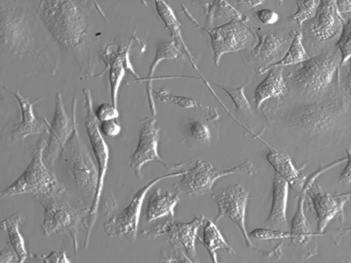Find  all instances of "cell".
I'll return each mask as SVG.
<instances>
[{
  "label": "cell",
  "mask_w": 351,
  "mask_h": 263,
  "mask_svg": "<svg viewBox=\"0 0 351 263\" xmlns=\"http://www.w3.org/2000/svg\"><path fill=\"white\" fill-rule=\"evenodd\" d=\"M202 228L203 237L201 238L197 236V239L207 250L212 263H219L215 252L219 249H223L228 253H234V249L226 242L215 223L208 218H206Z\"/></svg>",
  "instance_id": "cell-27"
},
{
  "label": "cell",
  "mask_w": 351,
  "mask_h": 263,
  "mask_svg": "<svg viewBox=\"0 0 351 263\" xmlns=\"http://www.w3.org/2000/svg\"><path fill=\"white\" fill-rule=\"evenodd\" d=\"M213 84L222 89L229 96L235 106V110L244 114H252V111L250 103L244 93V88L247 84V81L238 88H228L223 85Z\"/></svg>",
  "instance_id": "cell-33"
},
{
  "label": "cell",
  "mask_w": 351,
  "mask_h": 263,
  "mask_svg": "<svg viewBox=\"0 0 351 263\" xmlns=\"http://www.w3.org/2000/svg\"><path fill=\"white\" fill-rule=\"evenodd\" d=\"M186 132L193 138L209 144L211 141L210 131L205 123L199 118H191L185 123Z\"/></svg>",
  "instance_id": "cell-34"
},
{
  "label": "cell",
  "mask_w": 351,
  "mask_h": 263,
  "mask_svg": "<svg viewBox=\"0 0 351 263\" xmlns=\"http://www.w3.org/2000/svg\"><path fill=\"white\" fill-rule=\"evenodd\" d=\"M182 10L189 19L206 32L210 36L214 62L217 66L224 54L247 49L255 42L254 36L246 23L230 20L223 25L206 28L199 25L184 7H182Z\"/></svg>",
  "instance_id": "cell-9"
},
{
  "label": "cell",
  "mask_w": 351,
  "mask_h": 263,
  "mask_svg": "<svg viewBox=\"0 0 351 263\" xmlns=\"http://www.w3.org/2000/svg\"><path fill=\"white\" fill-rule=\"evenodd\" d=\"M77 100L74 97L71 114L74 118V129L67 142L68 171L82 196L92 201L98 179L97 167L94 164L79 134L76 120Z\"/></svg>",
  "instance_id": "cell-6"
},
{
  "label": "cell",
  "mask_w": 351,
  "mask_h": 263,
  "mask_svg": "<svg viewBox=\"0 0 351 263\" xmlns=\"http://www.w3.org/2000/svg\"><path fill=\"white\" fill-rule=\"evenodd\" d=\"M295 30L271 32L264 34L261 29L256 31L258 41L252 49L255 58L263 62L266 67L280 61L287 52Z\"/></svg>",
  "instance_id": "cell-18"
},
{
  "label": "cell",
  "mask_w": 351,
  "mask_h": 263,
  "mask_svg": "<svg viewBox=\"0 0 351 263\" xmlns=\"http://www.w3.org/2000/svg\"><path fill=\"white\" fill-rule=\"evenodd\" d=\"M140 129L137 146L131 155L130 166L136 178H143L142 167L152 161H157L169 170H182V167L193 159L178 163H171L162 159L158 154V144L160 128L153 117H146L138 122Z\"/></svg>",
  "instance_id": "cell-13"
},
{
  "label": "cell",
  "mask_w": 351,
  "mask_h": 263,
  "mask_svg": "<svg viewBox=\"0 0 351 263\" xmlns=\"http://www.w3.org/2000/svg\"><path fill=\"white\" fill-rule=\"evenodd\" d=\"M154 3L156 12L165 27L169 32L172 40L180 48L182 47L183 49L185 54L192 62L191 58L193 55L184 40L180 29V23L173 9L163 1H155Z\"/></svg>",
  "instance_id": "cell-28"
},
{
  "label": "cell",
  "mask_w": 351,
  "mask_h": 263,
  "mask_svg": "<svg viewBox=\"0 0 351 263\" xmlns=\"http://www.w3.org/2000/svg\"><path fill=\"white\" fill-rule=\"evenodd\" d=\"M309 58L302 44V32L295 30L291 44L284 57L278 62L268 66L258 67L256 72L259 74H263L272 67L297 65L308 60Z\"/></svg>",
  "instance_id": "cell-30"
},
{
  "label": "cell",
  "mask_w": 351,
  "mask_h": 263,
  "mask_svg": "<svg viewBox=\"0 0 351 263\" xmlns=\"http://www.w3.org/2000/svg\"><path fill=\"white\" fill-rule=\"evenodd\" d=\"M131 40L124 48H119L115 53H109L107 51L104 55L106 68H109V84L110 88L111 103L117 108V97L120 85L127 70L136 78L133 80L139 79L140 77L133 68L130 60V48Z\"/></svg>",
  "instance_id": "cell-21"
},
{
  "label": "cell",
  "mask_w": 351,
  "mask_h": 263,
  "mask_svg": "<svg viewBox=\"0 0 351 263\" xmlns=\"http://www.w3.org/2000/svg\"><path fill=\"white\" fill-rule=\"evenodd\" d=\"M289 184L276 172L272 178V201L266 222L272 227H287L286 210L288 199Z\"/></svg>",
  "instance_id": "cell-24"
},
{
  "label": "cell",
  "mask_w": 351,
  "mask_h": 263,
  "mask_svg": "<svg viewBox=\"0 0 351 263\" xmlns=\"http://www.w3.org/2000/svg\"><path fill=\"white\" fill-rule=\"evenodd\" d=\"M40 205L43 208L42 234L48 236L54 233L68 232L77 253L78 226L88 214L90 208H79L64 200H53L48 203L40 202Z\"/></svg>",
  "instance_id": "cell-10"
},
{
  "label": "cell",
  "mask_w": 351,
  "mask_h": 263,
  "mask_svg": "<svg viewBox=\"0 0 351 263\" xmlns=\"http://www.w3.org/2000/svg\"><path fill=\"white\" fill-rule=\"evenodd\" d=\"M267 72V76L254 90L253 99L257 111L266 100L271 98H280L287 92L282 67H272Z\"/></svg>",
  "instance_id": "cell-25"
},
{
  "label": "cell",
  "mask_w": 351,
  "mask_h": 263,
  "mask_svg": "<svg viewBox=\"0 0 351 263\" xmlns=\"http://www.w3.org/2000/svg\"><path fill=\"white\" fill-rule=\"evenodd\" d=\"M206 218L201 214L190 222H178L170 219L152 228L145 229L141 233L153 239L166 235L171 246L181 245L189 258L195 262L197 231L202 227Z\"/></svg>",
  "instance_id": "cell-15"
},
{
  "label": "cell",
  "mask_w": 351,
  "mask_h": 263,
  "mask_svg": "<svg viewBox=\"0 0 351 263\" xmlns=\"http://www.w3.org/2000/svg\"><path fill=\"white\" fill-rule=\"evenodd\" d=\"M47 144L43 137L36 141L29 164L17 179L1 191V197L32 194L53 198L55 195L66 194L55 174L44 164L43 156Z\"/></svg>",
  "instance_id": "cell-4"
},
{
  "label": "cell",
  "mask_w": 351,
  "mask_h": 263,
  "mask_svg": "<svg viewBox=\"0 0 351 263\" xmlns=\"http://www.w3.org/2000/svg\"><path fill=\"white\" fill-rule=\"evenodd\" d=\"M2 86L14 97L19 103L21 111V118L13 125L10 134V138L13 140H23L26 137L31 135L49 133V127L45 118L43 117V121H39L36 118L34 113V105L39 102L41 99L36 98L30 100V96H23L20 94L19 90L14 91L8 87Z\"/></svg>",
  "instance_id": "cell-20"
},
{
  "label": "cell",
  "mask_w": 351,
  "mask_h": 263,
  "mask_svg": "<svg viewBox=\"0 0 351 263\" xmlns=\"http://www.w3.org/2000/svg\"><path fill=\"white\" fill-rule=\"evenodd\" d=\"M344 162L343 159H338L330 164L320 166L315 171L307 177L306 183L300 192L298 199L297 208L292 218L290 227V240L295 247H298L302 253L304 259L309 258L317 253V233L312 230L311 225L306 217L305 199L308 185L316 180L322 173L333 167Z\"/></svg>",
  "instance_id": "cell-11"
},
{
  "label": "cell",
  "mask_w": 351,
  "mask_h": 263,
  "mask_svg": "<svg viewBox=\"0 0 351 263\" xmlns=\"http://www.w3.org/2000/svg\"><path fill=\"white\" fill-rule=\"evenodd\" d=\"M265 158L278 175L284 179L289 186L296 192L303 189L307 177L301 174L300 169L297 168L291 158L285 153L269 149L265 153Z\"/></svg>",
  "instance_id": "cell-23"
},
{
  "label": "cell",
  "mask_w": 351,
  "mask_h": 263,
  "mask_svg": "<svg viewBox=\"0 0 351 263\" xmlns=\"http://www.w3.org/2000/svg\"><path fill=\"white\" fill-rule=\"evenodd\" d=\"M1 263H18V258L16 254L7 249L1 250Z\"/></svg>",
  "instance_id": "cell-44"
},
{
  "label": "cell",
  "mask_w": 351,
  "mask_h": 263,
  "mask_svg": "<svg viewBox=\"0 0 351 263\" xmlns=\"http://www.w3.org/2000/svg\"><path fill=\"white\" fill-rule=\"evenodd\" d=\"M162 258L166 263H171L174 261L179 263H195L184 252V249L181 245L171 246L167 252L162 253Z\"/></svg>",
  "instance_id": "cell-39"
},
{
  "label": "cell",
  "mask_w": 351,
  "mask_h": 263,
  "mask_svg": "<svg viewBox=\"0 0 351 263\" xmlns=\"http://www.w3.org/2000/svg\"><path fill=\"white\" fill-rule=\"evenodd\" d=\"M203 8L206 14V25L204 26L206 28L212 27L216 17L226 16L231 18V20H237L246 24L249 21L247 15L241 13L225 1L206 2L203 4Z\"/></svg>",
  "instance_id": "cell-31"
},
{
  "label": "cell",
  "mask_w": 351,
  "mask_h": 263,
  "mask_svg": "<svg viewBox=\"0 0 351 263\" xmlns=\"http://www.w3.org/2000/svg\"><path fill=\"white\" fill-rule=\"evenodd\" d=\"M348 95L334 86L314 103L293 106L282 115L285 123L306 136L330 130L348 107Z\"/></svg>",
  "instance_id": "cell-1"
},
{
  "label": "cell",
  "mask_w": 351,
  "mask_h": 263,
  "mask_svg": "<svg viewBox=\"0 0 351 263\" xmlns=\"http://www.w3.org/2000/svg\"><path fill=\"white\" fill-rule=\"evenodd\" d=\"M153 95L154 97L157 100L165 102H171L183 108L189 109L198 108L204 109L209 114L210 120H216L219 117L217 111H216L215 109L201 103L193 98L171 94L165 88H162L159 90H154Z\"/></svg>",
  "instance_id": "cell-32"
},
{
  "label": "cell",
  "mask_w": 351,
  "mask_h": 263,
  "mask_svg": "<svg viewBox=\"0 0 351 263\" xmlns=\"http://www.w3.org/2000/svg\"><path fill=\"white\" fill-rule=\"evenodd\" d=\"M182 56L180 48L173 40H160L156 45L155 57L149 66L145 77H141L134 82H145L148 105L153 116L156 114V108L153 95L154 75L158 65L164 60H178Z\"/></svg>",
  "instance_id": "cell-22"
},
{
  "label": "cell",
  "mask_w": 351,
  "mask_h": 263,
  "mask_svg": "<svg viewBox=\"0 0 351 263\" xmlns=\"http://www.w3.org/2000/svg\"><path fill=\"white\" fill-rule=\"evenodd\" d=\"M180 192L172 194L169 190L162 194L160 188L154 190L149 197L146 207L145 216L147 222H152L164 216L174 217V209L180 201Z\"/></svg>",
  "instance_id": "cell-26"
},
{
  "label": "cell",
  "mask_w": 351,
  "mask_h": 263,
  "mask_svg": "<svg viewBox=\"0 0 351 263\" xmlns=\"http://www.w3.org/2000/svg\"><path fill=\"white\" fill-rule=\"evenodd\" d=\"M341 263H349V262H341Z\"/></svg>",
  "instance_id": "cell-49"
},
{
  "label": "cell",
  "mask_w": 351,
  "mask_h": 263,
  "mask_svg": "<svg viewBox=\"0 0 351 263\" xmlns=\"http://www.w3.org/2000/svg\"><path fill=\"white\" fill-rule=\"evenodd\" d=\"M22 218L17 214H13L1 221V229L8 233L10 244L18 258V263H25L29 253L25 240L22 236L19 226Z\"/></svg>",
  "instance_id": "cell-29"
},
{
  "label": "cell",
  "mask_w": 351,
  "mask_h": 263,
  "mask_svg": "<svg viewBox=\"0 0 351 263\" xmlns=\"http://www.w3.org/2000/svg\"><path fill=\"white\" fill-rule=\"evenodd\" d=\"M297 10L289 16L291 21H295L300 27L306 20H311L315 14L319 1H297Z\"/></svg>",
  "instance_id": "cell-35"
},
{
  "label": "cell",
  "mask_w": 351,
  "mask_h": 263,
  "mask_svg": "<svg viewBox=\"0 0 351 263\" xmlns=\"http://www.w3.org/2000/svg\"><path fill=\"white\" fill-rule=\"evenodd\" d=\"M341 63L339 51L330 49L295 65L289 77L301 92H321L329 86Z\"/></svg>",
  "instance_id": "cell-7"
},
{
  "label": "cell",
  "mask_w": 351,
  "mask_h": 263,
  "mask_svg": "<svg viewBox=\"0 0 351 263\" xmlns=\"http://www.w3.org/2000/svg\"><path fill=\"white\" fill-rule=\"evenodd\" d=\"M239 7L252 9L264 3L263 1H234Z\"/></svg>",
  "instance_id": "cell-45"
},
{
  "label": "cell",
  "mask_w": 351,
  "mask_h": 263,
  "mask_svg": "<svg viewBox=\"0 0 351 263\" xmlns=\"http://www.w3.org/2000/svg\"><path fill=\"white\" fill-rule=\"evenodd\" d=\"M186 170L160 175L141 187L134 194L129 204L118 214L111 216L104 223V230L110 237L136 238L139 218L143 201L149 189L159 181L170 177L183 175Z\"/></svg>",
  "instance_id": "cell-12"
},
{
  "label": "cell",
  "mask_w": 351,
  "mask_h": 263,
  "mask_svg": "<svg viewBox=\"0 0 351 263\" xmlns=\"http://www.w3.org/2000/svg\"><path fill=\"white\" fill-rule=\"evenodd\" d=\"M49 127V138L43 158L47 164L53 166L67 144L74 129V118L66 114L61 92L56 95L55 108L51 123L45 118Z\"/></svg>",
  "instance_id": "cell-17"
},
{
  "label": "cell",
  "mask_w": 351,
  "mask_h": 263,
  "mask_svg": "<svg viewBox=\"0 0 351 263\" xmlns=\"http://www.w3.org/2000/svg\"><path fill=\"white\" fill-rule=\"evenodd\" d=\"M0 38L1 47L10 55L21 58L34 53L35 38L22 2L0 1Z\"/></svg>",
  "instance_id": "cell-3"
},
{
  "label": "cell",
  "mask_w": 351,
  "mask_h": 263,
  "mask_svg": "<svg viewBox=\"0 0 351 263\" xmlns=\"http://www.w3.org/2000/svg\"><path fill=\"white\" fill-rule=\"evenodd\" d=\"M82 92L85 101L84 125L98 171V179L93 199L89 207V212L82 222L86 231L84 244V248L86 249L88 245L90 234L97 217L104 179L108 166L110 152L108 146L100 131L99 121L93 110L90 90L84 88L82 90Z\"/></svg>",
  "instance_id": "cell-5"
},
{
  "label": "cell",
  "mask_w": 351,
  "mask_h": 263,
  "mask_svg": "<svg viewBox=\"0 0 351 263\" xmlns=\"http://www.w3.org/2000/svg\"><path fill=\"white\" fill-rule=\"evenodd\" d=\"M335 4L340 14L351 12V1H335Z\"/></svg>",
  "instance_id": "cell-46"
},
{
  "label": "cell",
  "mask_w": 351,
  "mask_h": 263,
  "mask_svg": "<svg viewBox=\"0 0 351 263\" xmlns=\"http://www.w3.org/2000/svg\"><path fill=\"white\" fill-rule=\"evenodd\" d=\"M335 45L341 53L342 65L351 58V18L346 21Z\"/></svg>",
  "instance_id": "cell-36"
},
{
  "label": "cell",
  "mask_w": 351,
  "mask_h": 263,
  "mask_svg": "<svg viewBox=\"0 0 351 263\" xmlns=\"http://www.w3.org/2000/svg\"><path fill=\"white\" fill-rule=\"evenodd\" d=\"M258 19L265 25H272L276 23L279 16L278 13L270 9H261L256 12Z\"/></svg>",
  "instance_id": "cell-42"
},
{
  "label": "cell",
  "mask_w": 351,
  "mask_h": 263,
  "mask_svg": "<svg viewBox=\"0 0 351 263\" xmlns=\"http://www.w3.org/2000/svg\"><path fill=\"white\" fill-rule=\"evenodd\" d=\"M346 164L339 174V181L341 183L351 182V149L346 150Z\"/></svg>",
  "instance_id": "cell-43"
},
{
  "label": "cell",
  "mask_w": 351,
  "mask_h": 263,
  "mask_svg": "<svg viewBox=\"0 0 351 263\" xmlns=\"http://www.w3.org/2000/svg\"><path fill=\"white\" fill-rule=\"evenodd\" d=\"M29 256L38 259L44 263H71V260L64 251L52 250L47 253L41 254L29 253Z\"/></svg>",
  "instance_id": "cell-38"
},
{
  "label": "cell",
  "mask_w": 351,
  "mask_h": 263,
  "mask_svg": "<svg viewBox=\"0 0 351 263\" xmlns=\"http://www.w3.org/2000/svg\"><path fill=\"white\" fill-rule=\"evenodd\" d=\"M306 197L315 212L317 235H322L328 224L335 218L342 223L344 219V207L350 197L343 193L336 195L325 191L317 181L310 184Z\"/></svg>",
  "instance_id": "cell-16"
},
{
  "label": "cell",
  "mask_w": 351,
  "mask_h": 263,
  "mask_svg": "<svg viewBox=\"0 0 351 263\" xmlns=\"http://www.w3.org/2000/svg\"><path fill=\"white\" fill-rule=\"evenodd\" d=\"M347 95L351 99V60L350 61V66L347 79Z\"/></svg>",
  "instance_id": "cell-47"
},
{
  "label": "cell",
  "mask_w": 351,
  "mask_h": 263,
  "mask_svg": "<svg viewBox=\"0 0 351 263\" xmlns=\"http://www.w3.org/2000/svg\"><path fill=\"white\" fill-rule=\"evenodd\" d=\"M95 114L97 120L101 122L117 119L119 116V112L117 108L108 103L100 104L96 108Z\"/></svg>",
  "instance_id": "cell-40"
},
{
  "label": "cell",
  "mask_w": 351,
  "mask_h": 263,
  "mask_svg": "<svg viewBox=\"0 0 351 263\" xmlns=\"http://www.w3.org/2000/svg\"><path fill=\"white\" fill-rule=\"evenodd\" d=\"M38 14L53 39L65 47H75L85 37L88 18L73 1L43 0L36 5Z\"/></svg>",
  "instance_id": "cell-2"
},
{
  "label": "cell",
  "mask_w": 351,
  "mask_h": 263,
  "mask_svg": "<svg viewBox=\"0 0 351 263\" xmlns=\"http://www.w3.org/2000/svg\"><path fill=\"white\" fill-rule=\"evenodd\" d=\"M248 235L250 238L262 240L290 238L289 231H287L280 229H271L267 228L254 229L250 231Z\"/></svg>",
  "instance_id": "cell-37"
},
{
  "label": "cell",
  "mask_w": 351,
  "mask_h": 263,
  "mask_svg": "<svg viewBox=\"0 0 351 263\" xmlns=\"http://www.w3.org/2000/svg\"><path fill=\"white\" fill-rule=\"evenodd\" d=\"M258 169L249 160L225 170H218L208 162L197 160L195 166L186 170L182 179L174 184L173 187L180 193L202 195L209 192L215 181L221 177L241 173L252 175L256 174Z\"/></svg>",
  "instance_id": "cell-8"
},
{
  "label": "cell",
  "mask_w": 351,
  "mask_h": 263,
  "mask_svg": "<svg viewBox=\"0 0 351 263\" xmlns=\"http://www.w3.org/2000/svg\"><path fill=\"white\" fill-rule=\"evenodd\" d=\"M343 194H344L345 195H347L348 197H351V190H350L347 192H343Z\"/></svg>",
  "instance_id": "cell-48"
},
{
  "label": "cell",
  "mask_w": 351,
  "mask_h": 263,
  "mask_svg": "<svg viewBox=\"0 0 351 263\" xmlns=\"http://www.w3.org/2000/svg\"><path fill=\"white\" fill-rule=\"evenodd\" d=\"M99 129L101 134L108 137H115L121 131V127L117 119L101 122Z\"/></svg>",
  "instance_id": "cell-41"
},
{
  "label": "cell",
  "mask_w": 351,
  "mask_h": 263,
  "mask_svg": "<svg viewBox=\"0 0 351 263\" xmlns=\"http://www.w3.org/2000/svg\"><path fill=\"white\" fill-rule=\"evenodd\" d=\"M345 22L335 1H319L315 14L309 22V33L319 42L328 41L341 31Z\"/></svg>",
  "instance_id": "cell-19"
},
{
  "label": "cell",
  "mask_w": 351,
  "mask_h": 263,
  "mask_svg": "<svg viewBox=\"0 0 351 263\" xmlns=\"http://www.w3.org/2000/svg\"><path fill=\"white\" fill-rule=\"evenodd\" d=\"M249 192L239 184H232L211 195L217 207L215 223L222 217L230 218L241 231L247 247H256L251 242L245 228V210Z\"/></svg>",
  "instance_id": "cell-14"
}]
</instances>
